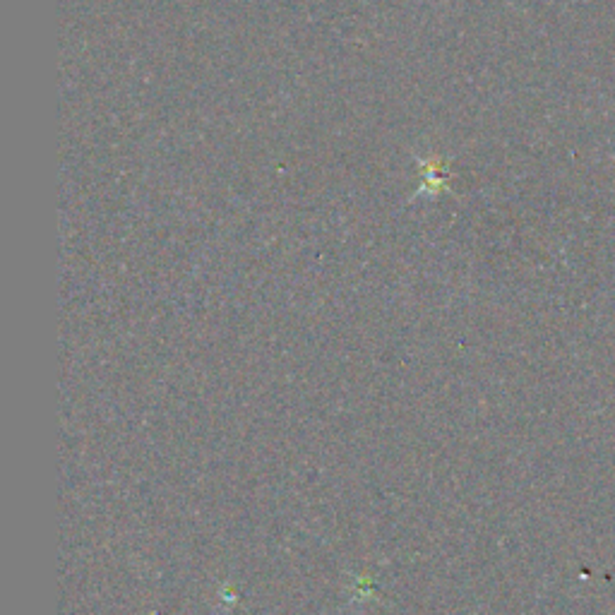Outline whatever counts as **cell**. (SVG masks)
I'll return each instance as SVG.
<instances>
[{
  "instance_id": "6da1fadb",
  "label": "cell",
  "mask_w": 615,
  "mask_h": 615,
  "mask_svg": "<svg viewBox=\"0 0 615 615\" xmlns=\"http://www.w3.org/2000/svg\"><path fill=\"white\" fill-rule=\"evenodd\" d=\"M416 164H419L421 169V176H423V183L421 188L416 190V195H440V193H450V185H447V181H450V173H447V169H450L452 164V157H419L416 154Z\"/></svg>"
}]
</instances>
